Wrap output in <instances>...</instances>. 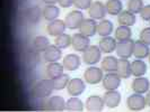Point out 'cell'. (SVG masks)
<instances>
[{"label":"cell","instance_id":"2","mask_svg":"<svg viewBox=\"0 0 150 112\" xmlns=\"http://www.w3.org/2000/svg\"><path fill=\"white\" fill-rule=\"evenodd\" d=\"M102 49L99 48V46L96 45H90L89 47L83 52V61L85 64L87 65H95L102 58Z\"/></svg>","mask_w":150,"mask_h":112},{"label":"cell","instance_id":"19","mask_svg":"<svg viewBox=\"0 0 150 112\" xmlns=\"http://www.w3.org/2000/svg\"><path fill=\"white\" fill-rule=\"evenodd\" d=\"M80 57L77 54H68L67 56L63 57L62 65L68 71H76L80 66Z\"/></svg>","mask_w":150,"mask_h":112},{"label":"cell","instance_id":"16","mask_svg":"<svg viewBox=\"0 0 150 112\" xmlns=\"http://www.w3.org/2000/svg\"><path fill=\"white\" fill-rule=\"evenodd\" d=\"M105 105L104 99L98 95H91L86 100V109L91 112L102 111Z\"/></svg>","mask_w":150,"mask_h":112},{"label":"cell","instance_id":"18","mask_svg":"<svg viewBox=\"0 0 150 112\" xmlns=\"http://www.w3.org/2000/svg\"><path fill=\"white\" fill-rule=\"evenodd\" d=\"M149 54H150L149 45L144 44L140 39L139 40H135L134 46H133V55H134L135 58L143 60V58L148 57Z\"/></svg>","mask_w":150,"mask_h":112},{"label":"cell","instance_id":"15","mask_svg":"<svg viewBox=\"0 0 150 112\" xmlns=\"http://www.w3.org/2000/svg\"><path fill=\"white\" fill-rule=\"evenodd\" d=\"M66 28H67L66 22H63L61 19H54V20L49 22V25L46 27V30H47L49 35H51L53 37H57V36H59L61 34H63Z\"/></svg>","mask_w":150,"mask_h":112},{"label":"cell","instance_id":"41","mask_svg":"<svg viewBox=\"0 0 150 112\" xmlns=\"http://www.w3.org/2000/svg\"><path fill=\"white\" fill-rule=\"evenodd\" d=\"M46 5H55L59 0H43Z\"/></svg>","mask_w":150,"mask_h":112},{"label":"cell","instance_id":"36","mask_svg":"<svg viewBox=\"0 0 150 112\" xmlns=\"http://www.w3.org/2000/svg\"><path fill=\"white\" fill-rule=\"evenodd\" d=\"M143 8L142 0H129L128 1V10L133 14H140L141 9Z\"/></svg>","mask_w":150,"mask_h":112},{"label":"cell","instance_id":"27","mask_svg":"<svg viewBox=\"0 0 150 112\" xmlns=\"http://www.w3.org/2000/svg\"><path fill=\"white\" fill-rule=\"evenodd\" d=\"M131 71H132V75L134 77L143 76L147 73V64L143 61L137 58L131 63Z\"/></svg>","mask_w":150,"mask_h":112},{"label":"cell","instance_id":"31","mask_svg":"<svg viewBox=\"0 0 150 112\" xmlns=\"http://www.w3.org/2000/svg\"><path fill=\"white\" fill-rule=\"evenodd\" d=\"M106 11L110 14V15H119L121 11H122V1L121 0H107L105 3Z\"/></svg>","mask_w":150,"mask_h":112},{"label":"cell","instance_id":"37","mask_svg":"<svg viewBox=\"0 0 150 112\" xmlns=\"http://www.w3.org/2000/svg\"><path fill=\"white\" fill-rule=\"evenodd\" d=\"M94 1L93 0H74V6L79 10L88 9Z\"/></svg>","mask_w":150,"mask_h":112},{"label":"cell","instance_id":"38","mask_svg":"<svg viewBox=\"0 0 150 112\" xmlns=\"http://www.w3.org/2000/svg\"><path fill=\"white\" fill-rule=\"evenodd\" d=\"M140 40L144 44L150 45V27L143 28L140 33Z\"/></svg>","mask_w":150,"mask_h":112},{"label":"cell","instance_id":"1","mask_svg":"<svg viewBox=\"0 0 150 112\" xmlns=\"http://www.w3.org/2000/svg\"><path fill=\"white\" fill-rule=\"evenodd\" d=\"M54 85H53L52 79H43L38 81L32 89V95L38 99H44V97H50L52 94Z\"/></svg>","mask_w":150,"mask_h":112},{"label":"cell","instance_id":"8","mask_svg":"<svg viewBox=\"0 0 150 112\" xmlns=\"http://www.w3.org/2000/svg\"><path fill=\"white\" fill-rule=\"evenodd\" d=\"M86 89V84L85 81H83L79 77H75V79H70V81L68 83L67 91L68 93L71 97H78L81 93H83V91Z\"/></svg>","mask_w":150,"mask_h":112},{"label":"cell","instance_id":"3","mask_svg":"<svg viewBox=\"0 0 150 112\" xmlns=\"http://www.w3.org/2000/svg\"><path fill=\"white\" fill-rule=\"evenodd\" d=\"M103 68H99V67L96 66H89L83 73V79L85 81L88 83V84H98L99 82L103 81V77H104V74H103Z\"/></svg>","mask_w":150,"mask_h":112},{"label":"cell","instance_id":"21","mask_svg":"<svg viewBox=\"0 0 150 112\" xmlns=\"http://www.w3.org/2000/svg\"><path fill=\"white\" fill-rule=\"evenodd\" d=\"M116 45H117V42L115 37H111V36H105L100 39L99 42V48L102 49L103 53H106V54H110V53L114 52L116 49Z\"/></svg>","mask_w":150,"mask_h":112},{"label":"cell","instance_id":"14","mask_svg":"<svg viewBox=\"0 0 150 112\" xmlns=\"http://www.w3.org/2000/svg\"><path fill=\"white\" fill-rule=\"evenodd\" d=\"M79 31L88 37L94 36L95 34H97V22H96V20L93 18L83 19V22H81V25L79 27Z\"/></svg>","mask_w":150,"mask_h":112},{"label":"cell","instance_id":"42","mask_svg":"<svg viewBox=\"0 0 150 112\" xmlns=\"http://www.w3.org/2000/svg\"><path fill=\"white\" fill-rule=\"evenodd\" d=\"M146 100H147V105L150 106V90L147 92V95H146Z\"/></svg>","mask_w":150,"mask_h":112},{"label":"cell","instance_id":"29","mask_svg":"<svg viewBox=\"0 0 150 112\" xmlns=\"http://www.w3.org/2000/svg\"><path fill=\"white\" fill-rule=\"evenodd\" d=\"M132 36V30L129 26H122L120 25L116 29H115V34H114V37L117 42L121 40H127L130 39Z\"/></svg>","mask_w":150,"mask_h":112},{"label":"cell","instance_id":"13","mask_svg":"<svg viewBox=\"0 0 150 112\" xmlns=\"http://www.w3.org/2000/svg\"><path fill=\"white\" fill-rule=\"evenodd\" d=\"M132 91L135 93H140V94H144L147 93L150 89V82L148 79H146L144 76H137L134 80L132 81L131 84Z\"/></svg>","mask_w":150,"mask_h":112},{"label":"cell","instance_id":"6","mask_svg":"<svg viewBox=\"0 0 150 112\" xmlns=\"http://www.w3.org/2000/svg\"><path fill=\"white\" fill-rule=\"evenodd\" d=\"M83 14L78 9V10H72L66 16V25L69 29H79L81 22H83Z\"/></svg>","mask_w":150,"mask_h":112},{"label":"cell","instance_id":"43","mask_svg":"<svg viewBox=\"0 0 150 112\" xmlns=\"http://www.w3.org/2000/svg\"><path fill=\"white\" fill-rule=\"evenodd\" d=\"M148 57H149V63H150V54H149V56H148Z\"/></svg>","mask_w":150,"mask_h":112},{"label":"cell","instance_id":"40","mask_svg":"<svg viewBox=\"0 0 150 112\" xmlns=\"http://www.w3.org/2000/svg\"><path fill=\"white\" fill-rule=\"evenodd\" d=\"M58 3L60 5V7L69 8L71 5H74V0H59Z\"/></svg>","mask_w":150,"mask_h":112},{"label":"cell","instance_id":"10","mask_svg":"<svg viewBox=\"0 0 150 112\" xmlns=\"http://www.w3.org/2000/svg\"><path fill=\"white\" fill-rule=\"evenodd\" d=\"M106 7L105 5L100 1H94L91 3V6L88 8V15L90 18L95 19V20H99L103 19L106 15Z\"/></svg>","mask_w":150,"mask_h":112},{"label":"cell","instance_id":"7","mask_svg":"<svg viewBox=\"0 0 150 112\" xmlns=\"http://www.w3.org/2000/svg\"><path fill=\"white\" fill-rule=\"evenodd\" d=\"M66 104L67 102L64 101V99L61 97V95H53L47 99L46 103H45V109L49 110V111H55V112H60L66 110Z\"/></svg>","mask_w":150,"mask_h":112},{"label":"cell","instance_id":"25","mask_svg":"<svg viewBox=\"0 0 150 112\" xmlns=\"http://www.w3.org/2000/svg\"><path fill=\"white\" fill-rule=\"evenodd\" d=\"M116 72L122 79H128L132 75L131 63L128 61V58H120L119 60V66H117Z\"/></svg>","mask_w":150,"mask_h":112},{"label":"cell","instance_id":"34","mask_svg":"<svg viewBox=\"0 0 150 112\" xmlns=\"http://www.w3.org/2000/svg\"><path fill=\"white\" fill-rule=\"evenodd\" d=\"M71 43H72V37L70 35H68V34H64V33L59 35V36H57L55 40H54V44L61 49H64V48L69 47L71 45Z\"/></svg>","mask_w":150,"mask_h":112},{"label":"cell","instance_id":"17","mask_svg":"<svg viewBox=\"0 0 150 112\" xmlns=\"http://www.w3.org/2000/svg\"><path fill=\"white\" fill-rule=\"evenodd\" d=\"M104 102L108 108H116L121 102V93L117 90H107L104 94Z\"/></svg>","mask_w":150,"mask_h":112},{"label":"cell","instance_id":"11","mask_svg":"<svg viewBox=\"0 0 150 112\" xmlns=\"http://www.w3.org/2000/svg\"><path fill=\"white\" fill-rule=\"evenodd\" d=\"M71 45H72V47L75 48L77 52H85L90 46L89 37L81 34V33L75 34L72 36V43H71Z\"/></svg>","mask_w":150,"mask_h":112},{"label":"cell","instance_id":"22","mask_svg":"<svg viewBox=\"0 0 150 112\" xmlns=\"http://www.w3.org/2000/svg\"><path fill=\"white\" fill-rule=\"evenodd\" d=\"M117 22L122 26H129L131 27L132 25H134L137 22V18H135V14L131 13L130 10H122L120 14H119V18H117Z\"/></svg>","mask_w":150,"mask_h":112},{"label":"cell","instance_id":"39","mask_svg":"<svg viewBox=\"0 0 150 112\" xmlns=\"http://www.w3.org/2000/svg\"><path fill=\"white\" fill-rule=\"evenodd\" d=\"M140 16L143 20L146 22H150V5H147V6H143V8L140 11Z\"/></svg>","mask_w":150,"mask_h":112},{"label":"cell","instance_id":"28","mask_svg":"<svg viewBox=\"0 0 150 112\" xmlns=\"http://www.w3.org/2000/svg\"><path fill=\"white\" fill-rule=\"evenodd\" d=\"M59 15H60V8L57 7L55 5H46L43 8V17L45 20L52 22L57 19Z\"/></svg>","mask_w":150,"mask_h":112},{"label":"cell","instance_id":"26","mask_svg":"<svg viewBox=\"0 0 150 112\" xmlns=\"http://www.w3.org/2000/svg\"><path fill=\"white\" fill-rule=\"evenodd\" d=\"M113 31V22L108 19H102L97 24V34L102 37L110 36Z\"/></svg>","mask_w":150,"mask_h":112},{"label":"cell","instance_id":"33","mask_svg":"<svg viewBox=\"0 0 150 112\" xmlns=\"http://www.w3.org/2000/svg\"><path fill=\"white\" fill-rule=\"evenodd\" d=\"M40 60H41V57H40L38 51H32V52H27L25 54L24 62L27 65V67H34L40 63Z\"/></svg>","mask_w":150,"mask_h":112},{"label":"cell","instance_id":"32","mask_svg":"<svg viewBox=\"0 0 150 112\" xmlns=\"http://www.w3.org/2000/svg\"><path fill=\"white\" fill-rule=\"evenodd\" d=\"M49 45H50V40H49V38L45 37V36H36L32 40L33 49L38 51V52H43Z\"/></svg>","mask_w":150,"mask_h":112},{"label":"cell","instance_id":"5","mask_svg":"<svg viewBox=\"0 0 150 112\" xmlns=\"http://www.w3.org/2000/svg\"><path fill=\"white\" fill-rule=\"evenodd\" d=\"M127 105L131 111H141L147 105V100L143 94L140 93H133L128 97L127 100Z\"/></svg>","mask_w":150,"mask_h":112},{"label":"cell","instance_id":"30","mask_svg":"<svg viewBox=\"0 0 150 112\" xmlns=\"http://www.w3.org/2000/svg\"><path fill=\"white\" fill-rule=\"evenodd\" d=\"M66 110H67V111H72V112H81L83 110V101L77 97H70L67 101Z\"/></svg>","mask_w":150,"mask_h":112},{"label":"cell","instance_id":"20","mask_svg":"<svg viewBox=\"0 0 150 112\" xmlns=\"http://www.w3.org/2000/svg\"><path fill=\"white\" fill-rule=\"evenodd\" d=\"M25 18L30 24H36L40 22L41 17L43 16V10L38 6H32L25 10Z\"/></svg>","mask_w":150,"mask_h":112},{"label":"cell","instance_id":"9","mask_svg":"<svg viewBox=\"0 0 150 112\" xmlns=\"http://www.w3.org/2000/svg\"><path fill=\"white\" fill-rule=\"evenodd\" d=\"M122 77L117 74V72H111L104 75L103 77V86L106 90H117V88L121 85Z\"/></svg>","mask_w":150,"mask_h":112},{"label":"cell","instance_id":"4","mask_svg":"<svg viewBox=\"0 0 150 112\" xmlns=\"http://www.w3.org/2000/svg\"><path fill=\"white\" fill-rule=\"evenodd\" d=\"M133 46H134V40H132L131 38L127 40L117 42L115 53L120 58H129L133 55Z\"/></svg>","mask_w":150,"mask_h":112},{"label":"cell","instance_id":"12","mask_svg":"<svg viewBox=\"0 0 150 112\" xmlns=\"http://www.w3.org/2000/svg\"><path fill=\"white\" fill-rule=\"evenodd\" d=\"M62 57L61 48H59L57 45H49L44 51H43V58L47 63L51 62H58Z\"/></svg>","mask_w":150,"mask_h":112},{"label":"cell","instance_id":"35","mask_svg":"<svg viewBox=\"0 0 150 112\" xmlns=\"http://www.w3.org/2000/svg\"><path fill=\"white\" fill-rule=\"evenodd\" d=\"M70 81V77L69 75L67 74H62L60 75L59 77H55V79H52L53 85H54V90H62L64 88L68 86V83Z\"/></svg>","mask_w":150,"mask_h":112},{"label":"cell","instance_id":"24","mask_svg":"<svg viewBox=\"0 0 150 112\" xmlns=\"http://www.w3.org/2000/svg\"><path fill=\"white\" fill-rule=\"evenodd\" d=\"M119 66V60L115 56H106L102 61V68L106 73L116 72Z\"/></svg>","mask_w":150,"mask_h":112},{"label":"cell","instance_id":"23","mask_svg":"<svg viewBox=\"0 0 150 112\" xmlns=\"http://www.w3.org/2000/svg\"><path fill=\"white\" fill-rule=\"evenodd\" d=\"M63 68H64V66L62 64H60V63H58V62H51L46 66V75L50 79L59 77L60 75L63 74Z\"/></svg>","mask_w":150,"mask_h":112}]
</instances>
